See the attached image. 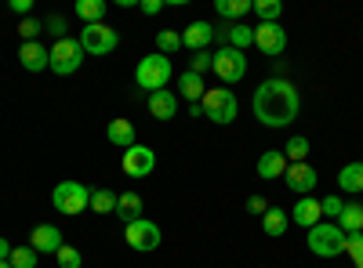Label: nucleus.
Here are the masks:
<instances>
[{
    "label": "nucleus",
    "instance_id": "nucleus-1",
    "mask_svg": "<svg viewBox=\"0 0 363 268\" xmlns=\"http://www.w3.org/2000/svg\"><path fill=\"white\" fill-rule=\"evenodd\" d=\"M251 109H255V120L269 131H284L298 120V112H301V95H298V87L284 76H269L255 87V95H251Z\"/></svg>",
    "mask_w": 363,
    "mask_h": 268
},
{
    "label": "nucleus",
    "instance_id": "nucleus-2",
    "mask_svg": "<svg viewBox=\"0 0 363 268\" xmlns=\"http://www.w3.org/2000/svg\"><path fill=\"white\" fill-rule=\"evenodd\" d=\"M174 76V66H171V58L167 54H145L138 58V66H135V83L142 87L145 95H153V91H164V87L171 83Z\"/></svg>",
    "mask_w": 363,
    "mask_h": 268
},
{
    "label": "nucleus",
    "instance_id": "nucleus-3",
    "mask_svg": "<svg viewBox=\"0 0 363 268\" xmlns=\"http://www.w3.org/2000/svg\"><path fill=\"white\" fill-rule=\"evenodd\" d=\"M200 109H203V116H207L211 124L229 127L236 120V112H240V102H236V95L229 91V87H207Z\"/></svg>",
    "mask_w": 363,
    "mask_h": 268
},
{
    "label": "nucleus",
    "instance_id": "nucleus-4",
    "mask_svg": "<svg viewBox=\"0 0 363 268\" xmlns=\"http://www.w3.org/2000/svg\"><path fill=\"white\" fill-rule=\"evenodd\" d=\"M309 250L316 257H342L345 254V232L338 228V221H320L309 228Z\"/></svg>",
    "mask_w": 363,
    "mask_h": 268
},
{
    "label": "nucleus",
    "instance_id": "nucleus-5",
    "mask_svg": "<svg viewBox=\"0 0 363 268\" xmlns=\"http://www.w3.org/2000/svg\"><path fill=\"white\" fill-rule=\"evenodd\" d=\"M87 203H91V189L80 185V182H58L51 189V206L58 214H66V218H77L87 211Z\"/></svg>",
    "mask_w": 363,
    "mask_h": 268
},
{
    "label": "nucleus",
    "instance_id": "nucleus-6",
    "mask_svg": "<svg viewBox=\"0 0 363 268\" xmlns=\"http://www.w3.org/2000/svg\"><path fill=\"white\" fill-rule=\"evenodd\" d=\"M211 73H215L222 83H240L247 76V54L222 44L218 51H211Z\"/></svg>",
    "mask_w": 363,
    "mask_h": 268
},
{
    "label": "nucleus",
    "instance_id": "nucleus-7",
    "mask_svg": "<svg viewBox=\"0 0 363 268\" xmlns=\"http://www.w3.org/2000/svg\"><path fill=\"white\" fill-rule=\"evenodd\" d=\"M77 40H80L84 54H95V58H102V54H109V51H116V47H120V33H116L113 25H106V22L84 25Z\"/></svg>",
    "mask_w": 363,
    "mask_h": 268
},
{
    "label": "nucleus",
    "instance_id": "nucleus-8",
    "mask_svg": "<svg viewBox=\"0 0 363 268\" xmlns=\"http://www.w3.org/2000/svg\"><path fill=\"white\" fill-rule=\"evenodd\" d=\"M124 240H128V247H131V250H138V254H153V250L164 243V232H160V225H157V221L138 218V221L124 225Z\"/></svg>",
    "mask_w": 363,
    "mask_h": 268
},
{
    "label": "nucleus",
    "instance_id": "nucleus-9",
    "mask_svg": "<svg viewBox=\"0 0 363 268\" xmlns=\"http://www.w3.org/2000/svg\"><path fill=\"white\" fill-rule=\"evenodd\" d=\"M84 47H80V40H73V37H66V40H55V47H51V73H58V76H73L80 66H84Z\"/></svg>",
    "mask_w": 363,
    "mask_h": 268
},
{
    "label": "nucleus",
    "instance_id": "nucleus-10",
    "mask_svg": "<svg viewBox=\"0 0 363 268\" xmlns=\"http://www.w3.org/2000/svg\"><path fill=\"white\" fill-rule=\"evenodd\" d=\"M255 47L265 54V58H277L287 51V33L280 22H258L255 25Z\"/></svg>",
    "mask_w": 363,
    "mask_h": 268
},
{
    "label": "nucleus",
    "instance_id": "nucleus-11",
    "mask_svg": "<svg viewBox=\"0 0 363 268\" xmlns=\"http://www.w3.org/2000/svg\"><path fill=\"white\" fill-rule=\"evenodd\" d=\"M157 167V153L149 145H131L124 153V174L128 177H149Z\"/></svg>",
    "mask_w": 363,
    "mask_h": 268
},
{
    "label": "nucleus",
    "instance_id": "nucleus-12",
    "mask_svg": "<svg viewBox=\"0 0 363 268\" xmlns=\"http://www.w3.org/2000/svg\"><path fill=\"white\" fill-rule=\"evenodd\" d=\"M284 185H287L294 196H313V189H316V170H313L309 163H287Z\"/></svg>",
    "mask_w": 363,
    "mask_h": 268
},
{
    "label": "nucleus",
    "instance_id": "nucleus-13",
    "mask_svg": "<svg viewBox=\"0 0 363 268\" xmlns=\"http://www.w3.org/2000/svg\"><path fill=\"white\" fill-rule=\"evenodd\" d=\"M145 109H149V116H153V120L167 124V120H174V116H178V95L171 91V87H164V91H153V95L145 98Z\"/></svg>",
    "mask_w": 363,
    "mask_h": 268
},
{
    "label": "nucleus",
    "instance_id": "nucleus-14",
    "mask_svg": "<svg viewBox=\"0 0 363 268\" xmlns=\"http://www.w3.org/2000/svg\"><path fill=\"white\" fill-rule=\"evenodd\" d=\"M29 247H33L37 254H58V247H66L62 228L58 225H37L33 232H29Z\"/></svg>",
    "mask_w": 363,
    "mask_h": 268
},
{
    "label": "nucleus",
    "instance_id": "nucleus-15",
    "mask_svg": "<svg viewBox=\"0 0 363 268\" xmlns=\"http://www.w3.org/2000/svg\"><path fill=\"white\" fill-rule=\"evenodd\" d=\"M215 37H222V40H225V47L247 51V47H255V25H244V22H233V25H215Z\"/></svg>",
    "mask_w": 363,
    "mask_h": 268
},
{
    "label": "nucleus",
    "instance_id": "nucleus-16",
    "mask_svg": "<svg viewBox=\"0 0 363 268\" xmlns=\"http://www.w3.org/2000/svg\"><path fill=\"white\" fill-rule=\"evenodd\" d=\"M18 62H22L26 73H44V69L51 66V47H44L40 40L22 44V47H18Z\"/></svg>",
    "mask_w": 363,
    "mask_h": 268
},
{
    "label": "nucleus",
    "instance_id": "nucleus-17",
    "mask_svg": "<svg viewBox=\"0 0 363 268\" xmlns=\"http://www.w3.org/2000/svg\"><path fill=\"white\" fill-rule=\"evenodd\" d=\"M291 221L298 228H313L323 221V211H320V199L316 196H298V203L291 206Z\"/></svg>",
    "mask_w": 363,
    "mask_h": 268
},
{
    "label": "nucleus",
    "instance_id": "nucleus-18",
    "mask_svg": "<svg viewBox=\"0 0 363 268\" xmlns=\"http://www.w3.org/2000/svg\"><path fill=\"white\" fill-rule=\"evenodd\" d=\"M211 37H215V25L203 22V18H196V22H189L186 29H182V47L207 51V47H211Z\"/></svg>",
    "mask_w": 363,
    "mask_h": 268
},
{
    "label": "nucleus",
    "instance_id": "nucleus-19",
    "mask_svg": "<svg viewBox=\"0 0 363 268\" xmlns=\"http://www.w3.org/2000/svg\"><path fill=\"white\" fill-rule=\"evenodd\" d=\"M287 174V156L280 148H269V153L258 156V177L262 182H272V177H284Z\"/></svg>",
    "mask_w": 363,
    "mask_h": 268
},
{
    "label": "nucleus",
    "instance_id": "nucleus-20",
    "mask_svg": "<svg viewBox=\"0 0 363 268\" xmlns=\"http://www.w3.org/2000/svg\"><path fill=\"white\" fill-rule=\"evenodd\" d=\"M106 138L113 141V145H120V148H124V153H128V148L131 145H138L135 138V124L128 120V116H116V120H109V127H106Z\"/></svg>",
    "mask_w": 363,
    "mask_h": 268
},
{
    "label": "nucleus",
    "instance_id": "nucleus-21",
    "mask_svg": "<svg viewBox=\"0 0 363 268\" xmlns=\"http://www.w3.org/2000/svg\"><path fill=\"white\" fill-rule=\"evenodd\" d=\"M124 225H131V221H138L142 218V196L138 192H120L116 196V211H113Z\"/></svg>",
    "mask_w": 363,
    "mask_h": 268
},
{
    "label": "nucleus",
    "instance_id": "nucleus-22",
    "mask_svg": "<svg viewBox=\"0 0 363 268\" xmlns=\"http://www.w3.org/2000/svg\"><path fill=\"white\" fill-rule=\"evenodd\" d=\"M338 189L349 192V196H359V192H363V163H359V160H356V163H345V167L338 170Z\"/></svg>",
    "mask_w": 363,
    "mask_h": 268
},
{
    "label": "nucleus",
    "instance_id": "nucleus-23",
    "mask_svg": "<svg viewBox=\"0 0 363 268\" xmlns=\"http://www.w3.org/2000/svg\"><path fill=\"white\" fill-rule=\"evenodd\" d=\"M215 11H218V18H222L225 25H233V22H244V15L251 11V0H218Z\"/></svg>",
    "mask_w": 363,
    "mask_h": 268
},
{
    "label": "nucleus",
    "instance_id": "nucleus-24",
    "mask_svg": "<svg viewBox=\"0 0 363 268\" xmlns=\"http://www.w3.org/2000/svg\"><path fill=\"white\" fill-rule=\"evenodd\" d=\"M287 225H291V214L280 211V206H269V211L262 214V228L272 235V240H280V235L287 232Z\"/></svg>",
    "mask_w": 363,
    "mask_h": 268
},
{
    "label": "nucleus",
    "instance_id": "nucleus-25",
    "mask_svg": "<svg viewBox=\"0 0 363 268\" xmlns=\"http://www.w3.org/2000/svg\"><path fill=\"white\" fill-rule=\"evenodd\" d=\"M338 228H342L345 235L363 232V203H345V211L338 214Z\"/></svg>",
    "mask_w": 363,
    "mask_h": 268
},
{
    "label": "nucleus",
    "instance_id": "nucleus-26",
    "mask_svg": "<svg viewBox=\"0 0 363 268\" xmlns=\"http://www.w3.org/2000/svg\"><path fill=\"white\" fill-rule=\"evenodd\" d=\"M178 87H182V98L186 102H203V95H207V87H203V76H196V73H182V80H178Z\"/></svg>",
    "mask_w": 363,
    "mask_h": 268
},
{
    "label": "nucleus",
    "instance_id": "nucleus-27",
    "mask_svg": "<svg viewBox=\"0 0 363 268\" xmlns=\"http://www.w3.org/2000/svg\"><path fill=\"white\" fill-rule=\"evenodd\" d=\"M84 25H95V22H106V0H77V8H73Z\"/></svg>",
    "mask_w": 363,
    "mask_h": 268
},
{
    "label": "nucleus",
    "instance_id": "nucleus-28",
    "mask_svg": "<svg viewBox=\"0 0 363 268\" xmlns=\"http://www.w3.org/2000/svg\"><path fill=\"white\" fill-rule=\"evenodd\" d=\"M87 211H95V214H113V211H116V192H113V189H95V192H91Z\"/></svg>",
    "mask_w": 363,
    "mask_h": 268
},
{
    "label": "nucleus",
    "instance_id": "nucleus-29",
    "mask_svg": "<svg viewBox=\"0 0 363 268\" xmlns=\"http://www.w3.org/2000/svg\"><path fill=\"white\" fill-rule=\"evenodd\" d=\"M251 11H255L262 22H280V15H284V4H280V0H255V4H251Z\"/></svg>",
    "mask_w": 363,
    "mask_h": 268
},
{
    "label": "nucleus",
    "instance_id": "nucleus-30",
    "mask_svg": "<svg viewBox=\"0 0 363 268\" xmlns=\"http://www.w3.org/2000/svg\"><path fill=\"white\" fill-rule=\"evenodd\" d=\"M284 156H287V163H306V156H309V138H291L287 141V148H284Z\"/></svg>",
    "mask_w": 363,
    "mask_h": 268
},
{
    "label": "nucleus",
    "instance_id": "nucleus-31",
    "mask_svg": "<svg viewBox=\"0 0 363 268\" xmlns=\"http://www.w3.org/2000/svg\"><path fill=\"white\" fill-rule=\"evenodd\" d=\"M37 257H40V254L29 247V243H26V247H15V250H11V268H37Z\"/></svg>",
    "mask_w": 363,
    "mask_h": 268
},
{
    "label": "nucleus",
    "instance_id": "nucleus-32",
    "mask_svg": "<svg viewBox=\"0 0 363 268\" xmlns=\"http://www.w3.org/2000/svg\"><path fill=\"white\" fill-rule=\"evenodd\" d=\"M182 47V33H174V29H160L157 33V51L160 54H174Z\"/></svg>",
    "mask_w": 363,
    "mask_h": 268
},
{
    "label": "nucleus",
    "instance_id": "nucleus-33",
    "mask_svg": "<svg viewBox=\"0 0 363 268\" xmlns=\"http://www.w3.org/2000/svg\"><path fill=\"white\" fill-rule=\"evenodd\" d=\"M55 261H58V268H80L84 264V257H80V250L77 247H58V254H55Z\"/></svg>",
    "mask_w": 363,
    "mask_h": 268
},
{
    "label": "nucleus",
    "instance_id": "nucleus-34",
    "mask_svg": "<svg viewBox=\"0 0 363 268\" xmlns=\"http://www.w3.org/2000/svg\"><path fill=\"white\" fill-rule=\"evenodd\" d=\"M40 33H44V22H37V18H22V22H18V37H22V44H33Z\"/></svg>",
    "mask_w": 363,
    "mask_h": 268
},
{
    "label": "nucleus",
    "instance_id": "nucleus-35",
    "mask_svg": "<svg viewBox=\"0 0 363 268\" xmlns=\"http://www.w3.org/2000/svg\"><path fill=\"white\" fill-rule=\"evenodd\" d=\"M345 254L352 257V264H356V268L363 264V232H356V235H345Z\"/></svg>",
    "mask_w": 363,
    "mask_h": 268
},
{
    "label": "nucleus",
    "instance_id": "nucleus-36",
    "mask_svg": "<svg viewBox=\"0 0 363 268\" xmlns=\"http://www.w3.org/2000/svg\"><path fill=\"white\" fill-rule=\"evenodd\" d=\"M320 211H323L327 221H330V218L338 221V214L345 211V199H342V196H327V199H320Z\"/></svg>",
    "mask_w": 363,
    "mask_h": 268
},
{
    "label": "nucleus",
    "instance_id": "nucleus-37",
    "mask_svg": "<svg viewBox=\"0 0 363 268\" xmlns=\"http://www.w3.org/2000/svg\"><path fill=\"white\" fill-rule=\"evenodd\" d=\"M211 69V51H193V62H189V73H207Z\"/></svg>",
    "mask_w": 363,
    "mask_h": 268
},
{
    "label": "nucleus",
    "instance_id": "nucleus-38",
    "mask_svg": "<svg viewBox=\"0 0 363 268\" xmlns=\"http://www.w3.org/2000/svg\"><path fill=\"white\" fill-rule=\"evenodd\" d=\"M44 29H48L51 37H58V40H66V18H62V15H51V18L44 22Z\"/></svg>",
    "mask_w": 363,
    "mask_h": 268
},
{
    "label": "nucleus",
    "instance_id": "nucleus-39",
    "mask_svg": "<svg viewBox=\"0 0 363 268\" xmlns=\"http://www.w3.org/2000/svg\"><path fill=\"white\" fill-rule=\"evenodd\" d=\"M138 11L153 18V15H160V11H164V0H142V4H138Z\"/></svg>",
    "mask_w": 363,
    "mask_h": 268
},
{
    "label": "nucleus",
    "instance_id": "nucleus-40",
    "mask_svg": "<svg viewBox=\"0 0 363 268\" xmlns=\"http://www.w3.org/2000/svg\"><path fill=\"white\" fill-rule=\"evenodd\" d=\"M247 211L262 218V214L269 211V199H265V196H251V199H247Z\"/></svg>",
    "mask_w": 363,
    "mask_h": 268
},
{
    "label": "nucleus",
    "instance_id": "nucleus-41",
    "mask_svg": "<svg viewBox=\"0 0 363 268\" xmlns=\"http://www.w3.org/2000/svg\"><path fill=\"white\" fill-rule=\"evenodd\" d=\"M11 11L22 15V18H29V11H33V0H11Z\"/></svg>",
    "mask_w": 363,
    "mask_h": 268
},
{
    "label": "nucleus",
    "instance_id": "nucleus-42",
    "mask_svg": "<svg viewBox=\"0 0 363 268\" xmlns=\"http://www.w3.org/2000/svg\"><path fill=\"white\" fill-rule=\"evenodd\" d=\"M11 250H15V247L4 240V235H0V261H11Z\"/></svg>",
    "mask_w": 363,
    "mask_h": 268
},
{
    "label": "nucleus",
    "instance_id": "nucleus-43",
    "mask_svg": "<svg viewBox=\"0 0 363 268\" xmlns=\"http://www.w3.org/2000/svg\"><path fill=\"white\" fill-rule=\"evenodd\" d=\"M0 268H11V261H0Z\"/></svg>",
    "mask_w": 363,
    "mask_h": 268
},
{
    "label": "nucleus",
    "instance_id": "nucleus-44",
    "mask_svg": "<svg viewBox=\"0 0 363 268\" xmlns=\"http://www.w3.org/2000/svg\"><path fill=\"white\" fill-rule=\"evenodd\" d=\"M359 163H363V160H359Z\"/></svg>",
    "mask_w": 363,
    "mask_h": 268
},
{
    "label": "nucleus",
    "instance_id": "nucleus-45",
    "mask_svg": "<svg viewBox=\"0 0 363 268\" xmlns=\"http://www.w3.org/2000/svg\"><path fill=\"white\" fill-rule=\"evenodd\" d=\"M359 268H363V264H359Z\"/></svg>",
    "mask_w": 363,
    "mask_h": 268
}]
</instances>
